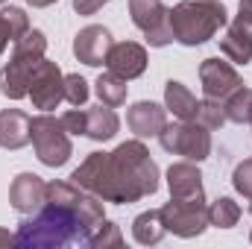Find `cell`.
I'll return each mask as SVG.
<instances>
[{
    "mask_svg": "<svg viewBox=\"0 0 252 249\" xmlns=\"http://www.w3.org/2000/svg\"><path fill=\"white\" fill-rule=\"evenodd\" d=\"M196 124H202L205 129H220L223 124H229L226 121V112H223V103L220 100H211V97H205V100H199V109H196Z\"/></svg>",
    "mask_w": 252,
    "mask_h": 249,
    "instance_id": "cell-25",
    "label": "cell"
},
{
    "mask_svg": "<svg viewBox=\"0 0 252 249\" xmlns=\"http://www.w3.org/2000/svg\"><path fill=\"white\" fill-rule=\"evenodd\" d=\"M30 6H35V9H47V6H53L56 0H27Z\"/></svg>",
    "mask_w": 252,
    "mask_h": 249,
    "instance_id": "cell-34",
    "label": "cell"
},
{
    "mask_svg": "<svg viewBox=\"0 0 252 249\" xmlns=\"http://www.w3.org/2000/svg\"><path fill=\"white\" fill-rule=\"evenodd\" d=\"M70 182L103 202L129 205L158 190V164L138 138L118 144L112 153H88V158L70 173Z\"/></svg>",
    "mask_w": 252,
    "mask_h": 249,
    "instance_id": "cell-2",
    "label": "cell"
},
{
    "mask_svg": "<svg viewBox=\"0 0 252 249\" xmlns=\"http://www.w3.org/2000/svg\"><path fill=\"white\" fill-rule=\"evenodd\" d=\"M0 18H3V24H6V30H9V38H12V41H18V38L30 30V18H27V12L18 9V6H3V9H0Z\"/></svg>",
    "mask_w": 252,
    "mask_h": 249,
    "instance_id": "cell-26",
    "label": "cell"
},
{
    "mask_svg": "<svg viewBox=\"0 0 252 249\" xmlns=\"http://www.w3.org/2000/svg\"><path fill=\"white\" fill-rule=\"evenodd\" d=\"M106 3H109V0H73V9H76L79 15H94V12H100Z\"/></svg>",
    "mask_w": 252,
    "mask_h": 249,
    "instance_id": "cell-30",
    "label": "cell"
},
{
    "mask_svg": "<svg viewBox=\"0 0 252 249\" xmlns=\"http://www.w3.org/2000/svg\"><path fill=\"white\" fill-rule=\"evenodd\" d=\"M30 141L35 147L38 161L47 164V167H62L73 156L70 132L64 129L62 118H53L50 112H41V115L30 118Z\"/></svg>",
    "mask_w": 252,
    "mask_h": 249,
    "instance_id": "cell-5",
    "label": "cell"
},
{
    "mask_svg": "<svg viewBox=\"0 0 252 249\" xmlns=\"http://www.w3.org/2000/svg\"><path fill=\"white\" fill-rule=\"evenodd\" d=\"M47 53V35L41 30H27L18 41H15V50H12V59L9 64L0 67V91L9 97V100H24L30 97V79L35 73L38 62L44 59Z\"/></svg>",
    "mask_w": 252,
    "mask_h": 249,
    "instance_id": "cell-4",
    "label": "cell"
},
{
    "mask_svg": "<svg viewBox=\"0 0 252 249\" xmlns=\"http://www.w3.org/2000/svg\"><path fill=\"white\" fill-rule=\"evenodd\" d=\"M9 41H12V38H9V30H6V24H3V18H0V53L6 50Z\"/></svg>",
    "mask_w": 252,
    "mask_h": 249,
    "instance_id": "cell-32",
    "label": "cell"
},
{
    "mask_svg": "<svg viewBox=\"0 0 252 249\" xmlns=\"http://www.w3.org/2000/svg\"><path fill=\"white\" fill-rule=\"evenodd\" d=\"M199 82H202V94L211 100H220V103L244 85L241 73L223 59H205L199 64Z\"/></svg>",
    "mask_w": 252,
    "mask_h": 249,
    "instance_id": "cell-10",
    "label": "cell"
},
{
    "mask_svg": "<svg viewBox=\"0 0 252 249\" xmlns=\"http://www.w3.org/2000/svg\"><path fill=\"white\" fill-rule=\"evenodd\" d=\"M158 144L164 153L173 156H185L188 161H205L211 156V129H205L196 121H179V124H167L158 135Z\"/></svg>",
    "mask_w": 252,
    "mask_h": 249,
    "instance_id": "cell-6",
    "label": "cell"
},
{
    "mask_svg": "<svg viewBox=\"0 0 252 249\" xmlns=\"http://www.w3.org/2000/svg\"><path fill=\"white\" fill-rule=\"evenodd\" d=\"M250 214H252V199H250ZM250 244H252V232H250Z\"/></svg>",
    "mask_w": 252,
    "mask_h": 249,
    "instance_id": "cell-35",
    "label": "cell"
},
{
    "mask_svg": "<svg viewBox=\"0 0 252 249\" xmlns=\"http://www.w3.org/2000/svg\"><path fill=\"white\" fill-rule=\"evenodd\" d=\"M238 12H241V15H247V18H252V0H241Z\"/></svg>",
    "mask_w": 252,
    "mask_h": 249,
    "instance_id": "cell-33",
    "label": "cell"
},
{
    "mask_svg": "<svg viewBox=\"0 0 252 249\" xmlns=\"http://www.w3.org/2000/svg\"><path fill=\"white\" fill-rule=\"evenodd\" d=\"M112 44H115L112 32L106 27H100V24H91V27H85V30L76 32V38H73V56L82 64H88V67H100V64H106V56H109Z\"/></svg>",
    "mask_w": 252,
    "mask_h": 249,
    "instance_id": "cell-11",
    "label": "cell"
},
{
    "mask_svg": "<svg viewBox=\"0 0 252 249\" xmlns=\"http://www.w3.org/2000/svg\"><path fill=\"white\" fill-rule=\"evenodd\" d=\"M250 124H252V115H250Z\"/></svg>",
    "mask_w": 252,
    "mask_h": 249,
    "instance_id": "cell-37",
    "label": "cell"
},
{
    "mask_svg": "<svg viewBox=\"0 0 252 249\" xmlns=\"http://www.w3.org/2000/svg\"><path fill=\"white\" fill-rule=\"evenodd\" d=\"M30 100L41 112H53L64 100V73L59 70L56 62H47V59L38 62L32 79H30Z\"/></svg>",
    "mask_w": 252,
    "mask_h": 249,
    "instance_id": "cell-9",
    "label": "cell"
},
{
    "mask_svg": "<svg viewBox=\"0 0 252 249\" xmlns=\"http://www.w3.org/2000/svg\"><path fill=\"white\" fill-rule=\"evenodd\" d=\"M27 144H30V115L21 109H3L0 112V147L21 150Z\"/></svg>",
    "mask_w": 252,
    "mask_h": 249,
    "instance_id": "cell-17",
    "label": "cell"
},
{
    "mask_svg": "<svg viewBox=\"0 0 252 249\" xmlns=\"http://www.w3.org/2000/svg\"><path fill=\"white\" fill-rule=\"evenodd\" d=\"M121 129V118L112 106L100 103L94 109H85V138L91 141H112Z\"/></svg>",
    "mask_w": 252,
    "mask_h": 249,
    "instance_id": "cell-19",
    "label": "cell"
},
{
    "mask_svg": "<svg viewBox=\"0 0 252 249\" xmlns=\"http://www.w3.org/2000/svg\"><path fill=\"white\" fill-rule=\"evenodd\" d=\"M106 67L118 76L129 79H138L144 70H147V50L138 44V41H115L109 56H106Z\"/></svg>",
    "mask_w": 252,
    "mask_h": 249,
    "instance_id": "cell-14",
    "label": "cell"
},
{
    "mask_svg": "<svg viewBox=\"0 0 252 249\" xmlns=\"http://www.w3.org/2000/svg\"><path fill=\"white\" fill-rule=\"evenodd\" d=\"M126 124L129 129L144 141V138H158L161 129L167 126V109L153 103V100H138L129 112H126Z\"/></svg>",
    "mask_w": 252,
    "mask_h": 249,
    "instance_id": "cell-15",
    "label": "cell"
},
{
    "mask_svg": "<svg viewBox=\"0 0 252 249\" xmlns=\"http://www.w3.org/2000/svg\"><path fill=\"white\" fill-rule=\"evenodd\" d=\"M3 3H6V0H0V6H3Z\"/></svg>",
    "mask_w": 252,
    "mask_h": 249,
    "instance_id": "cell-36",
    "label": "cell"
},
{
    "mask_svg": "<svg viewBox=\"0 0 252 249\" xmlns=\"http://www.w3.org/2000/svg\"><path fill=\"white\" fill-rule=\"evenodd\" d=\"M6 247H15V235L9 229H0V249H6Z\"/></svg>",
    "mask_w": 252,
    "mask_h": 249,
    "instance_id": "cell-31",
    "label": "cell"
},
{
    "mask_svg": "<svg viewBox=\"0 0 252 249\" xmlns=\"http://www.w3.org/2000/svg\"><path fill=\"white\" fill-rule=\"evenodd\" d=\"M167 15H170L173 41L185 47H199L211 41L229 24V12L220 0H182Z\"/></svg>",
    "mask_w": 252,
    "mask_h": 249,
    "instance_id": "cell-3",
    "label": "cell"
},
{
    "mask_svg": "<svg viewBox=\"0 0 252 249\" xmlns=\"http://www.w3.org/2000/svg\"><path fill=\"white\" fill-rule=\"evenodd\" d=\"M88 97H91V88H88L85 76L67 73V76H64V100H67L70 106H85Z\"/></svg>",
    "mask_w": 252,
    "mask_h": 249,
    "instance_id": "cell-27",
    "label": "cell"
},
{
    "mask_svg": "<svg viewBox=\"0 0 252 249\" xmlns=\"http://www.w3.org/2000/svg\"><path fill=\"white\" fill-rule=\"evenodd\" d=\"M62 124L64 129L70 132V135H85V109H70V112H64L62 115Z\"/></svg>",
    "mask_w": 252,
    "mask_h": 249,
    "instance_id": "cell-29",
    "label": "cell"
},
{
    "mask_svg": "<svg viewBox=\"0 0 252 249\" xmlns=\"http://www.w3.org/2000/svg\"><path fill=\"white\" fill-rule=\"evenodd\" d=\"M85 247H94V249H109V247H124V235H121V226L118 223H112V220H103L94 232H91V238H88V244Z\"/></svg>",
    "mask_w": 252,
    "mask_h": 249,
    "instance_id": "cell-24",
    "label": "cell"
},
{
    "mask_svg": "<svg viewBox=\"0 0 252 249\" xmlns=\"http://www.w3.org/2000/svg\"><path fill=\"white\" fill-rule=\"evenodd\" d=\"M47 199V182L35 173H18L9 187V202L18 214H35Z\"/></svg>",
    "mask_w": 252,
    "mask_h": 249,
    "instance_id": "cell-12",
    "label": "cell"
},
{
    "mask_svg": "<svg viewBox=\"0 0 252 249\" xmlns=\"http://www.w3.org/2000/svg\"><path fill=\"white\" fill-rule=\"evenodd\" d=\"M161 220H164V229L173 232L176 238H199L208 229L205 193L202 196H185V199L170 196V202L161 205Z\"/></svg>",
    "mask_w": 252,
    "mask_h": 249,
    "instance_id": "cell-7",
    "label": "cell"
},
{
    "mask_svg": "<svg viewBox=\"0 0 252 249\" xmlns=\"http://www.w3.org/2000/svg\"><path fill=\"white\" fill-rule=\"evenodd\" d=\"M232 185H235V190H238L241 196L252 199V158H244V161L235 167V173H232Z\"/></svg>",
    "mask_w": 252,
    "mask_h": 249,
    "instance_id": "cell-28",
    "label": "cell"
},
{
    "mask_svg": "<svg viewBox=\"0 0 252 249\" xmlns=\"http://www.w3.org/2000/svg\"><path fill=\"white\" fill-rule=\"evenodd\" d=\"M220 53L235 64L252 62V18L238 12V18L229 24L226 35L220 38Z\"/></svg>",
    "mask_w": 252,
    "mask_h": 249,
    "instance_id": "cell-13",
    "label": "cell"
},
{
    "mask_svg": "<svg viewBox=\"0 0 252 249\" xmlns=\"http://www.w3.org/2000/svg\"><path fill=\"white\" fill-rule=\"evenodd\" d=\"M167 187L170 196L185 199V196H202V173L196 167V161H176L167 167Z\"/></svg>",
    "mask_w": 252,
    "mask_h": 249,
    "instance_id": "cell-16",
    "label": "cell"
},
{
    "mask_svg": "<svg viewBox=\"0 0 252 249\" xmlns=\"http://www.w3.org/2000/svg\"><path fill=\"white\" fill-rule=\"evenodd\" d=\"M164 109L176 121H196L199 100L193 97V91H190L188 85H182L176 79H167V85H164Z\"/></svg>",
    "mask_w": 252,
    "mask_h": 249,
    "instance_id": "cell-18",
    "label": "cell"
},
{
    "mask_svg": "<svg viewBox=\"0 0 252 249\" xmlns=\"http://www.w3.org/2000/svg\"><path fill=\"white\" fill-rule=\"evenodd\" d=\"M94 91H97L100 103H106V106L118 109V106H124V103H126L129 85H126L124 76H118V73L106 70V73H100V76H97V82H94Z\"/></svg>",
    "mask_w": 252,
    "mask_h": 249,
    "instance_id": "cell-21",
    "label": "cell"
},
{
    "mask_svg": "<svg viewBox=\"0 0 252 249\" xmlns=\"http://www.w3.org/2000/svg\"><path fill=\"white\" fill-rule=\"evenodd\" d=\"M164 235H167V229H164V220H161V208L141 211V214L132 220V238H135L141 247H156Z\"/></svg>",
    "mask_w": 252,
    "mask_h": 249,
    "instance_id": "cell-20",
    "label": "cell"
},
{
    "mask_svg": "<svg viewBox=\"0 0 252 249\" xmlns=\"http://www.w3.org/2000/svg\"><path fill=\"white\" fill-rule=\"evenodd\" d=\"M238 220H241V205L232 196H217L208 205V226H214V229H232V226H238Z\"/></svg>",
    "mask_w": 252,
    "mask_h": 249,
    "instance_id": "cell-22",
    "label": "cell"
},
{
    "mask_svg": "<svg viewBox=\"0 0 252 249\" xmlns=\"http://www.w3.org/2000/svg\"><path fill=\"white\" fill-rule=\"evenodd\" d=\"M106 220L103 199L73 182H47V199L35 214H24L15 232V247L62 249L85 247L91 232Z\"/></svg>",
    "mask_w": 252,
    "mask_h": 249,
    "instance_id": "cell-1",
    "label": "cell"
},
{
    "mask_svg": "<svg viewBox=\"0 0 252 249\" xmlns=\"http://www.w3.org/2000/svg\"><path fill=\"white\" fill-rule=\"evenodd\" d=\"M170 9L164 6V0H129V15L132 24L144 32L150 47H167L173 41L170 32Z\"/></svg>",
    "mask_w": 252,
    "mask_h": 249,
    "instance_id": "cell-8",
    "label": "cell"
},
{
    "mask_svg": "<svg viewBox=\"0 0 252 249\" xmlns=\"http://www.w3.org/2000/svg\"><path fill=\"white\" fill-rule=\"evenodd\" d=\"M223 112H226V121H232V124H250V115H252V88L241 85L238 91H232V94L223 100Z\"/></svg>",
    "mask_w": 252,
    "mask_h": 249,
    "instance_id": "cell-23",
    "label": "cell"
}]
</instances>
